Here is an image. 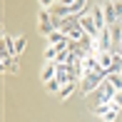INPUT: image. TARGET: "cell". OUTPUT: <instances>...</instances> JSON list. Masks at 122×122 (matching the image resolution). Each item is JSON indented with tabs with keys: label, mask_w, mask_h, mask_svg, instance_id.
<instances>
[{
	"label": "cell",
	"mask_w": 122,
	"mask_h": 122,
	"mask_svg": "<svg viewBox=\"0 0 122 122\" xmlns=\"http://www.w3.org/2000/svg\"><path fill=\"white\" fill-rule=\"evenodd\" d=\"M57 30V23H55V15L52 13H47L45 8L40 10V13H37V32H40V35H50V32H55Z\"/></svg>",
	"instance_id": "obj_1"
},
{
	"label": "cell",
	"mask_w": 122,
	"mask_h": 122,
	"mask_svg": "<svg viewBox=\"0 0 122 122\" xmlns=\"http://www.w3.org/2000/svg\"><path fill=\"white\" fill-rule=\"evenodd\" d=\"M112 45H115V40H112V30H110V25H107V27H102V30L97 32L92 52H110V50H112Z\"/></svg>",
	"instance_id": "obj_2"
},
{
	"label": "cell",
	"mask_w": 122,
	"mask_h": 122,
	"mask_svg": "<svg viewBox=\"0 0 122 122\" xmlns=\"http://www.w3.org/2000/svg\"><path fill=\"white\" fill-rule=\"evenodd\" d=\"M105 72H87L85 77H82V82H80V92L82 95H90V92H95L100 85H102V80H105Z\"/></svg>",
	"instance_id": "obj_3"
},
{
	"label": "cell",
	"mask_w": 122,
	"mask_h": 122,
	"mask_svg": "<svg viewBox=\"0 0 122 122\" xmlns=\"http://www.w3.org/2000/svg\"><path fill=\"white\" fill-rule=\"evenodd\" d=\"M77 20H80V27L87 32V35H92V37H97V32H100V27L95 25V20H92V15H85V13H80L77 15Z\"/></svg>",
	"instance_id": "obj_4"
},
{
	"label": "cell",
	"mask_w": 122,
	"mask_h": 122,
	"mask_svg": "<svg viewBox=\"0 0 122 122\" xmlns=\"http://www.w3.org/2000/svg\"><path fill=\"white\" fill-rule=\"evenodd\" d=\"M115 92H117V90H115V87H112V85H110V82H107V77H105V80H102V85L97 87V95H100V102H110V100L115 97Z\"/></svg>",
	"instance_id": "obj_5"
},
{
	"label": "cell",
	"mask_w": 122,
	"mask_h": 122,
	"mask_svg": "<svg viewBox=\"0 0 122 122\" xmlns=\"http://www.w3.org/2000/svg\"><path fill=\"white\" fill-rule=\"evenodd\" d=\"M102 10H105V20H107V25L120 23V20H117V10H115V0H105V3H102Z\"/></svg>",
	"instance_id": "obj_6"
},
{
	"label": "cell",
	"mask_w": 122,
	"mask_h": 122,
	"mask_svg": "<svg viewBox=\"0 0 122 122\" xmlns=\"http://www.w3.org/2000/svg\"><path fill=\"white\" fill-rule=\"evenodd\" d=\"M55 75H57V62H55V60H47L45 67L40 70V80H42V82H47V80H52Z\"/></svg>",
	"instance_id": "obj_7"
},
{
	"label": "cell",
	"mask_w": 122,
	"mask_h": 122,
	"mask_svg": "<svg viewBox=\"0 0 122 122\" xmlns=\"http://www.w3.org/2000/svg\"><path fill=\"white\" fill-rule=\"evenodd\" d=\"M3 55H10V57H15V37H10L8 32H3Z\"/></svg>",
	"instance_id": "obj_8"
},
{
	"label": "cell",
	"mask_w": 122,
	"mask_h": 122,
	"mask_svg": "<svg viewBox=\"0 0 122 122\" xmlns=\"http://www.w3.org/2000/svg\"><path fill=\"white\" fill-rule=\"evenodd\" d=\"M92 20H95V25L102 30V27H107V20H105V10H102V5H97V8H92Z\"/></svg>",
	"instance_id": "obj_9"
},
{
	"label": "cell",
	"mask_w": 122,
	"mask_h": 122,
	"mask_svg": "<svg viewBox=\"0 0 122 122\" xmlns=\"http://www.w3.org/2000/svg\"><path fill=\"white\" fill-rule=\"evenodd\" d=\"M75 90H77V80H75V82H67V85H62V90H60L57 95H60V100L65 102V100L72 97V92H75Z\"/></svg>",
	"instance_id": "obj_10"
},
{
	"label": "cell",
	"mask_w": 122,
	"mask_h": 122,
	"mask_svg": "<svg viewBox=\"0 0 122 122\" xmlns=\"http://www.w3.org/2000/svg\"><path fill=\"white\" fill-rule=\"evenodd\" d=\"M47 40V45H57V42H62V40H67V35H65L62 30H55V32H50V35L45 37Z\"/></svg>",
	"instance_id": "obj_11"
},
{
	"label": "cell",
	"mask_w": 122,
	"mask_h": 122,
	"mask_svg": "<svg viewBox=\"0 0 122 122\" xmlns=\"http://www.w3.org/2000/svg\"><path fill=\"white\" fill-rule=\"evenodd\" d=\"M97 57H100V65L110 72V70H112V50H110V52H100Z\"/></svg>",
	"instance_id": "obj_12"
},
{
	"label": "cell",
	"mask_w": 122,
	"mask_h": 122,
	"mask_svg": "<svg viewBox=\"0 0 122 122\" xmlns=\"http://www.w3.org/2000/svg\"><path fill=\"white\" fill-rule=\"evenodd\" d=\"M107 82L115 90H122V72H107Z\"/></svg>",
	"instance_id": "obj_13"
},
{
	"label": "cell",
	"mask_w": 122,
	"mask_h": 122,
	"mask_svg": "<svg viewBox=\"0 0 122 122\" xmlns=\"http://www.w3.org/2000/svg\"><path fill=\"white\" fill-rule=\"evenodd\" d=\"M110 107H112V100H110V102H97L95 107H92V112H95L97 117H105V112H107Z\"/></svg>",
	"instance_id": "obj_14"
},
{
	"label": "cell",
	"mask_w": 122,
	"mask_h": 122,
	"mask_svg": "<svg viewBox=\"0 0 122 122\" xmlns=\"http://www.w3.org/2000/svg\"><path fill=\"white\" fill-rule=\"evenodd\" d=\"M117 115H120V107L112 102V107L105 112V117H102V120H105V122H115V120H117Z\"/></svg>",
	"instance_id": "obj_15"
},
{
	"label": "cell",
	"mask_w": 122,
	"mask_h": 122,
	"mask_svg": "<svg viewBox=\"0 0 122 122\" xmlns=\"http://www.w3.org/2000/svg\"><path fill=\"white\" fill-rule=\"evenodd\" d=\"M45 87H47L50 92H60V90H62V82H60L57 77H52V80H47V82H45Z\"/></svg>",
	"instance_id": "obj_16"
},
{
	"label": "cell",
	"mask_w": 122,
	"mask_h": 122,
	"mask_svg": "<svg viewBox=\"0 0 122 122\" xmlns=\"http://www.w3.org/2000/svg\"><path fill=\"white\" fill-rule=\"evenodd\" d=\"M57 55H60V47L57 45H47L45 47V60H55Z\"/></svg>",
	"instance_id": "obj_17"
},
{
	"label": "cell",
	"mask_w": 122,
	"mask_h": 122,
	"mask_svg": "<svg viewBox=\"0 0 122 122\" xmlns=\"http://www.w3.org/2000/svg\"><path fill=\"white\" fill-rule=\"evenodd\" d=\"M25 47H27V37H25V35H20V37H15V52L20 55V52H23Z\"/></svg>",
	"instance_id": "obj_18"
},
{
	"label": "cell",
	"mask_w": 122,
	"mask_h": 122,
	"mask_svg": "<svg viewBox=\"0 0 122 122\" xmlns=\"http://www.w3.org/2000/svg\"><path fill=\"white\" fill-rule=\"evenodd\" d=\"M112 102H115V105H117V107L122 110V90H117V92H115V97H112Z\"/></svg>",
	"instance_id": "obj_19"
},
{
	"label": "cell",
	"mask_w": 122,
	"mask_h": 122,
	"mask_svg": "<svg viewBox=\"0 0 122 122\" xmlns=\"http://www.w3.org/2000/svg\"><path fill=\"white\" fill-rule=\"evenodd\" d=\"M115 10H117V20L122 23V0H115Z\"/></svg>",
	"instance_id": "obj_20"
},
{
	"label": "cell",
	"mask_w": 122,
	"mask_h": 122,
	"mask_svg": "<svg viewBox=\"0 0 122 122\" xmlns=\"http://www.w3.org/2000/svg\"><path fill=\"white\" fill-rule=\"evenodd\" d=\"M37 3H40V8H45V10H47V8H50V5H52V3H55V0H37Z\"/></svg>",
	"instance_id": "obj_21"
},
{
	"label": "cell",
	"mask_w": 122,
	"mask_h": 122,
	"mask_svg": "<svg viewBox=\"0 0 122 122\" xmlns=\"http://www.w3.org/2000/svg\"><path fill=\"white\" fill-rule=\"evenodd\" d=\"M8 72H18V62H15V60L8 65Z\"/></svg>",
	"instance_id": "obj_22"
},
{
	"label": "cell",
	"mask_w": 122,
	"mask_h": 122,
	"mask_svg": "<svg viewBox=\"0 0 122 122\" xmlns=\"http://www.w3.org/2000/svg\"><path fill=\"white\" fill-rule=\"evenodd\" d=\"M120 52H122V42H120Z\"/></svg>",
	"instance_id": "obj_23"
},
{
	"label": "cell",
	"mask_w": 122,
	"mask_h": 122,
	"mask_svg": "<svg viewBox=\"0 0 122 122\" xmlns=\"http://www.w3.org/2000/svg\"><path fill=\"white\" fill-rule=\"evenodd\" d=\"M117 72H122V67H120V70H117Z\"/></svg>",
	"instance_id": "obj_24"
}]
</instances>
